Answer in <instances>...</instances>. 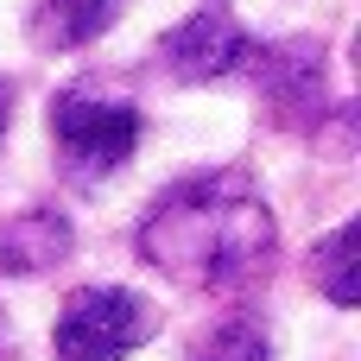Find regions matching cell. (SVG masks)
<instances>
[{"instance_id":"obj_1","label":"cell","mask_w":361,"mask_h":361,"mask_svg":"<svg viewBox=\"0 0 361 361\" xmlns=\"http://www.w3.org/2000/svg\"><path fill=\"white\" fill-rule=\"evenodd\" d=\"M273 241H279L273 209L241 171L184 178L140 222V260L190 292H222V286L267 273Z\"/></svg>"},{"instance_id":"obj_2","label":"cell","mask_w":361,"mask_h":361,"mask_svg":"<svg viewBox=\"0 0 361 361\" xmlns=\"http://www.w3.org/2000/svg\"><path fill=\"white\" fill-rule=\"evenodd\" d=\"M140 108L133 102H121V95H102V89H89V82H76V89H63L57 102H51V140H57V152H63V165L76 171V178H108V171H121L127 159H133V146H140Z\"/></svg>"},{"instance_id":"obj_3","label":"cell","mask_w":361,"mask_h":361,"mask_svg":"<svg viewBox=\"0 0 361 361\" xmlns=\"http://www.w3.org/2000/svg\"><path fill=\"white\" fill-rule=\"evenodd\" d=\"M159 330V311L127 292V286H82L57 330H51V355L57 361H127L146 336Z\"/></svg>"},{"instance_id":"obj_4","label":"cell","mask_w":361,"mask_h":361,"mask_svg":"<svg viewBox=\"0 0 361 361\" xmlns=\"http://www.w3.org/2000/svg\"><path fill=\"white\" fill-rule=\"evenodd\" d=\"M159 51H165L171 76H184V82H216V76H235V70L254 57V38L241 32L235 13H222V6H197L184 25L165 32Z\"/></svg>"},{"instance_id":"obj_5","label":"cell","mask_w":361,"mask_h":361,"mask_svg":"<svg viewBox=\"0 0 361 361\" xmlns=\"http://www.w3.org/2000/svg\"><path fill=\"white\" fill-rule=\"evenodd\" d=\"M121 13H127V0H38L32 19H25V32H32L38 51H82Z\"/></svg>"},{"instance_id":"obj_6","label":"cell","mask_w":361,"mask_h":361,"mask_svg":"<svg viewBox=\"0 0 361 361\" xmlns=\"http://www.w3.org/2000/svg\"><path fill=\"white\" fill-rule=\"evenodd\" d=\"M70 254V222L57 209H25L19 222L0 228V267L6 273H44Z\"/></svg>"},{"instance_id":"obj_7","label":"cell","mask_w":361,"mask_h":361,"mask_svg":"<svg viewBox=\"0 0 361 361\" xmlns=\"http://www.w3.org/2000/svg\"><path fill=\"white\" fill-rule=\"evenodd\" d=\"M311 279L324 286L330 305H361V222H343L330 241H317L311 254Z\"/></svg>"},{"instance_id":"obj_8","label":"cell","mask_w":361,"mask_h":361,"mask_svg":"<svg viewBox=\"0 0 361 361\" xmlns=\"http://www.w3.org/2000/svg\"><path fill=\"white\" fill-rule=\"evenodd\" d=\"M203 361H267V336H254L247 324H228Z\"/></svg>"},{"instance_id":"obj_9","label":"cell","mask_w":361,"mask_h":361,"mask_svg":"<svg viewBox=\"0 0 361 361\" xmlns=\"http://www.w3.org/2000/svg\"><path fill=\"white\" fill-rule=\"evenodd\" d=\"M6 121H13V89L0 82V133H6Z\"/></svg>"},{"instance_id":"obj_10","label":"cell","mask_w":361,"mask_h":361,"mask_svg":"<svg viewBox=\"0 0 361 361\" xmlns=\"http://www.w3.org/2000/svg\"><path fill=\"white\" fill-rule=\"evenodd\" d=\"M0 349H6V324H0Z\"/></svg>"}]
</instances>
